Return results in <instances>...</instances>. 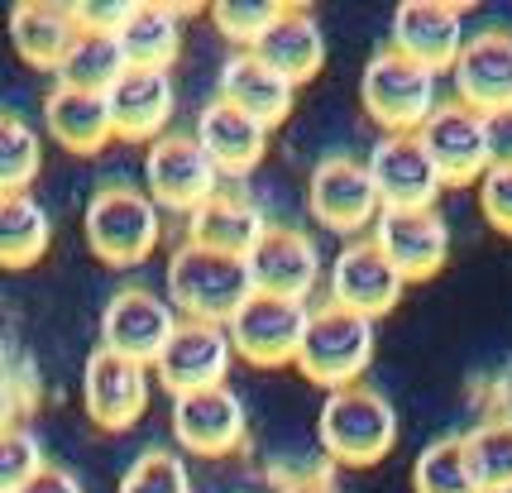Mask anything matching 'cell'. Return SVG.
I'll use <instances>...</instances> for the list:
<instances>
[{"instance_id":"3957f363","label":"cell","mask_w":512,"mask_h":493,"mask_svg":"<svg viewBox=\"0 0 512 493\" xmlns=\"http://www.w3.org/2000/svg\"><path fill=\"white\" fill-rule=\"evenodd\" d=\"M359 96L374 125H383V135H417L426 125V115L436 111V72L422 68L417 58L398 53L393 44H383L359 77Z\"/></svg>"},{"instance_id":"5bb4252c","label":"cell","mask_w":512,"mask_h":493,"mask_svg":"<svg viewBox=\"0 0 512 493\" xmlns=\"http://www.w3.org/2000/svg\"><path fill=\"white\" fill-rule=\"evenodd\" d=\"M422 149L431 163L441 168L446 187H469L484 182L489 173V135H484V115L469 111L465 101H446L426 115V125L417 130Z\"/></svg>"},{"instance_id":"6da1fadb","label":"cell","mask_w":512,"mask_h":493,"mask_svg":"<svg viewBox=\"0 0 512 493\" xmlns=\"http://www.w3.org/2000/svg\"><path fill=\"white\" fill-rule=\"evenodd\" d=\"M249 297H254V278H249V264L240 254H221V249L192 245V240H182L168 254V302L187 321L230 326V316Z\"/></svg>"},{"instance_id":"52a82bcc","label":"cell","mask_w":512,"mask_h":493,"mask_svg":"<svg viewBox=\"0 0 512 493\" xmlns=\"http://www.w3.org/2000/svg\"><path fill=\"white\" fill-rule=\"evenodd\" d=\"M307 206L326 230H340L350 240L359 230H374L383 211L374 178H369V163L350 154H326L316 163L312 178H307Z\"/></svg>"},{"instance_id":"e575fe53","label":"cell","mask_w":512,"mask_h":493,"mask_svg":"<svg viewBox=\"0 0 512 493\" xmlns=\"http://www.w3.org/2000/svg\"><path fill=\"white\" fill-rule=\"evenodd\" d=\"M44 465V446L29 426H0V493H20Z\"/></svg>"},{"instance_id":"7c38bea8","label":"cell","mask_w":512,"mask_h":493,"mask_svg":"<svg viewBox=\"0 0 512 493\" xmlns=\"http://www.w3.org/2000/svg\"><path fill=\"white\" fill-rule=\"evenodd\" d=\"M369 178H374V192H379L383 211H422V206H436L441 197V168L431 163V154L422 149L417 135H383L374 149H369Z\"/></svg>"},{"instance_id":"f546056e","label":"cell","mask_w":512,"mask_h":493,"mask_svg":"<svg viewBox=\"0 0 512 493\" xmlns=\"http://www.w3.org/2000/svg\"><path fill=\"white\" fill-rule=\"evenodd\" d=\"M412 489L417 493H484L474 460H469L465 436H441L417 455L412 465Z\"/></svg>"},{"instance_id":"9a60e30c","label":"cell","mask_w":512,"mask_h":493,"mask_svg":"<svg viewBox=\"0 0 512 493\" xmlns=\"http://www.w3.org/2000/svg\"><path fill=\"white\" fill-rule=\"evenodd\" d=\"M149 364H134L125 355H111V350H91L87 369H82V403H87V417L106 431H125L144 417L149 407Z\"/></svg>"},{"instance_id":"cb8c5ba5","label":"cell","mask_w":512,"mask_h":493,"mask_svg":"<svg viewBox=\"0 0 512 493\" xmlns=\"http://www.w3.org/2000/svg\"><path fill=\"white\" fill-rule=\"evenodd\" d=\"M182 20H187V5L134 0L125 24L115 29L125 63L130 68H173V58L182 48Z\"/></svg>"},{"instance_id":"8fae6325","label":"cell","mask_w":512,"mask_h":493,"mask_svg":"<svg viewBox=\"0 0 512 493\" xmlns=\"http://www.w3.org/2000/svg\"><path fill=\"white\" fill-rule=\"evenodd\" d=\"M402 288H407V278L388 264V254L374 245V235L345 240L340 254L331 259V302L369 316V321H379L383 312H393Z\"/></svg>"},{"instance_id":"4fadbf2b","label":"cell","mask_w":512,"mask_h":493,"mask_svg":"<svg viewBox=\"0 0 512 493\" xmlns=\"http://www.w3.org/2000/svg\"><path fill=\"white\" fill-rule=\"evenodd\" d=\"M173 436L182 450L192 455H230V450L245 446L249 436V417L245 403L230 383L216 388H197V393H178L173 398Z\"/></svg>"},{"instance_id":"ffe728a7","label":"cell","mask_w":512,"mask_h":493,"mask_svg":"<svg viewBox=\"0 0 512 493\" xmlns=\"http://www.w3.org/2000/svg\"><path fill=\"white\" fill-rule=\"evenodd\" d=\"M455 101L469 111L493 115L512 106V34L508 29H479L469 34L460 58H455Z\"/></svg>"},{"instance_id":"74e56055","label":"cell","mask_w":512,"mask_h":493,"mask_svg":"<svg viewBox=\"0 0 512 493\" xmlns=\"http://www.w3.org/2000/svg\"><path fill=\"white\" fill-rule=\"evenodd\" d=\"M20 493H82V479L72 470H63V465H44Z\"/></svg>"},{"instance_id":"2e32d148","label":"cell","mask_w":512,"mask_h":493,"mask_svg":"<svg viewBox=\"0 0 512 493\" xmlns=\"http://www.w3.org/2000/svg\"><path fill=\"white\" fill-rule=\"evenodd\" d=\"M369 235H374V245L388 254V264L407 283H422L431 273H441L450 259V225L436 206H422V211H379V221H374Z\"/></svg>"},{"instance_id":"603a6c76","label":"cell","mask_w":512,"mask_h":493,"mask_svg":"<svg viewBox=\"0 0 512 493\" xmlns=\"http://www.w3.org/2000/svg\"><path fill=\"white\" fill-rule=\"evenodd\" d=\"M254 53H259L273 72H283L292 87H302V82H312L316 72L326 68V34H321V24H316L312 10L283 5L278 20L264 29V39L254 44Z\"/></svg>"},{"instance_id":"d4e9b609","label":"cell","mask_w":512,"mask_h":493,"mask_svg":"<svg viewBox=\"0 0 512 493\" xmlns=\"http://www.w3.org/2000/svg\"><path fill=\"white\" fill-rule=\"evenodd\" d=\"M77 39V15L72 5H53V0H24L10 10V44L29 68L58 72L63 53Z\"/></svg>"},{"instance_id":"f1b7e54d","label":"cell","mask_w":512,"mask_h":493,"mask_svg":"<svg viewBox=\"0 0 512 493\" xmlns=\"http://www.w3.org/2000/svg\"><path fill=\"white\" fill-rule=\"evenodd\" d=\"M125 68H130V63H125V53H120V39H115V34L77 29V39H72V48L63 53V63H58L53 77H58V87L106 96V91L120 82V72Z\"/></svg>"},{"instance_id":"4316f807","label":"cell","mask_w":512,"mask_h":493,"mask_svg":"<svg viewBox=\"0 0 512 493\" xmlns=\"http://www.w3.org/2000/svg\"><path fill=\"white\" fill-rule=\"evenodd\" d=\"M268 230L264 211L240 197V192H216L211 202H201L192 216H187V240L206 249H221V254H240L245 259L249 249L259 245V235Z\"/></svg>"},{"instance_id":"44dd1931","label":"cell","mask_w":512,"mask_h":493,"mask_svg":"<svg viewBox=\"0 0 512 493\" xmlns=\"http://www.w3.org/2000/svg\"><path fill=\"white\" fill-rule=\"evenodd\" d=\"M197 144L206 149V158L221 168V178L230 173V178H240V173H249L259 158L268 154V125H259L254 115H245L240 106H230V101H211V106H201L197 115Z\"/></svg>"},{"instance_id":"7a4b0ae2","label":"cell","mask_w":512,"mask_h":493,"mask_svg":"<svg viewBox=\"0 0 512 493\" xmlns=\"http://www.w3.org/2000/svg\"><path fill=\"white\" fill-rule=\"evenodd\" d=\"M316 431H321L326 455L340 465H379L383 455L398 446V412L379 388L345 383V388L326 393Z\"/></svg>"},{"instance_id":"d6a6232c","label":"cell","mask_w":512,"mask_h":493,"mask_svg":"<svg viewBox=\"0 0 512 493\" xmlns=\"http://www.w3.org/2000/svg\"><path fill=\"white\" fill-rule=\"evenodd\" d=\"M278 10L283 5H273V0H216L211 5V24H216V34L230 39V44L240 48H254L264 39V29L278 20Z\"/></svg>"},{"instance_id":"f35d334b","label":"cell","mask_w":512,"mask_h":493,"mask_svg":"<svg viewBox=\"0 0 512 493\" xmlns=\"http://www.w3.org/2000/svg\"><path fill=\"white\" fill-rule=\"evenodd\" d=\"M278 493H340V489H335L326 474H307V479H292V484H283Z\"/></svg>"},{"instance_id":"e0dca14e","label":"cell","mask_w":512,"mask_h":493,"mask_svg":"<svg viewBox=\"0 0 512 493\" xmlns=\"http://www.w3.org/2000/svg\"><path fill=\"white\" fill-rule=\"evenodd\" d=\"M254 292L268 297H292V302H307L312 288L321 283V249L312 235L292 230V225H268L259 235V245L245 254Z\"/></svg>"},{"instance_id":"4dcf8cb0","label":"cell","mask_w":512,"mask_h":493,"mask_svg":"<svg viewBox=\"0 0 512 493\" xmlns=\"http://www.w3.org/2000/svg\"><path fill=\"white\" fill-rule=\"evenodd\" d=\"M39 163H44L39 130L15 111H0V192H29V182L39 178Z\"/></svg>"},{"instance_id":"9c48e42d","label":"cell","mask_w":512,"mask_h":493,"mask_svg":"<svg viewBox=\"0 0 512 493\" xmlns=\"http://www.w3.org/2000/svg\"><path fill=\"white\" fill-rule=\"evenodd\" d=\"M178 321L182 316L173 312L168 297H158L149 288H120L101 312V350L154 369V359L163 355V345L178 331Z\"/></svg>"},{"instance_id":"30bf717a","label":"cell","mask_w":512,"mask_h":493,"mask_svg":"<svg viewBox=\"0 0 512 493\" xmlns=\"http://www.w3.org/2000/svg\"><path fill=\"white\" fill-rule=\"evenodd\" d=\"M230 359H235V345H230L225 326H216V321H187L182 316L178 331L163 345V355L154 359V379L178 398V393H197V388L225 383Z\"/></svg>"},{"instance_id":"d6986e66","label":"cell","mask_w":512,"mask_h":493,"mask_svg":"<svg viewBox=\"0 0 512 493\" xmlns=\"http://www.w3.org/2000/svg\"><path fill=\"white\" fill-rule=\"evenodd\" d=\"M106 106H111L115 139L154 144V139L168 135V120H173V106H178L173 72L168 68H125L120 82L106 91Z\"/></svg>"},{"instance_id":"277c9868","label":"cell","mask_w":512,"mask_h":493,"mask_svg":"<svg viewBox=\"0 0 512 493\" xmlns=\"http://www.w3.org/2000/svg\"><path fill=\"white\" fill-rule=\"evenodd\" d=\"M374 321L369 316L350 312V307H312L307 316V336H302V350H297V369L312 383H321L326 393L331 388H345V383H359V374L369 369L374 359Z\"/></svg>"},{"instance_id":"7402d4cb","label":"cell","mask_w":512,"mask_h":493,"mask_svg":"<svg viewBox=\"0 0 512 493\" xmlns=\"http://www.w3.org/2000/svg\"><path fill=\"white\" fill-rule=\"evenodd\" d=\"M221 101L240 106L245 115H254L259 125H283L292 115V101H297V87H292L283 72H273L254 53V48H235L221 68Z\"/></svg>"},{"instance_id":"83f0119b","label":"cell","mask_w":512,"mask_h":493,"mask_svg":"<svg viewBox=\"0 0 512 493\" xmlns=\"http://www.w3.org/2000/svg\"><path fill=\"white\" fill-rule=\"evenodd\" d=\"M53 245V221L34 192H0V269H29Z\"/></svg>"},{"instance_id":"8992f818","label":"cell","mask_w":512,"mask_h":493,"mask_svg":"<svg viewBox=\"0 0 512 493\" xmlns=\"http://www.w3.org/2000/svg\"><path fill=\"white\" fill-rule=\"evenodd\" d=\"M144 192L154 197L158 211L192 216L201 202H211V197L221 192V168L206 158L197 135L168 130V135L154 139L149 154H144Z\"/></svg>"},{"instance_id":"836d02e7","label":"cell","mask_w":512,"mask_h":493,"mask_svg":"<svg viewBox=\"0 0 512 493\" xmlns=\"http://www.w3.org/2000/svg\"><path fill=\"white\" fill-rule=\"evenodd\" d=\"M120 493H192V474L173 450H144L125 470Z\"/></svg>"},{"instance_id":"8d00e7d4","label":"cell","mask_w":512,"mask_h":493,"mask_svg":"<svg viewBox=\"0 0 512 493\" xmlns=\"http://www.w3.org/2000/svg\"><path fill=\"white\" fill-rule=\"evenodd\" d=\"M484 135H489V168H512V106L484 115Z\"/></svg>"},{"instance_id":"484cf974","label":"cell","mask_w":512,"mask_h":493,"mask_svg":"<svg viewBox=\"0 0 512 493\" xmlns=\"http://www.w3.org/2000/svg\"><path fill=\"white\" fill-rule=\"evenodd\" d=\"M44 125L67 154H101L115 139L111 106H106V96H96V91L53 87L44 101Z\"/></svg>"},{"instance_id":"ba28073f","label":"cell","mask_w":512,"mask_h":493,"mask_svg":"<svg viewBox=\"0 0 512 493\" xmlns=\"http://www.w3.org/2000/svg\"><path fill=\"white\" fill-rule=\"evenodd\" d=\"M307 302H292V297H268L254 292L240 312L230 316V345L235 355L259 364V369H278V364H297L302 336H307Z\"/></svg>"},{"instance_id":"d590c367","label":"cell","mask_w":512,"mask_h":493,"mask_svg":"<svg viewBox=\"0 0 512 493\" xmlns=\"http://www.w3.org/2000/svg\"><path fill=\"white\" fill-rule=\"evenodd\" d=\"M479 206L489 225H498L503 235H512V168H489L479 182Z\"/></svg>"},{"instance_id":"5b68a950","label":"cell","mask_w":512,"mask_h":493,"mask_svg":"<svg viewBox=\"0 0 512 493\" xmlns=\"http://www.w3.org/2000/svg\"><path fill=\"white\" fill-rule=\"evenodd\" d=\"M158 206L149 192L139 187H101L87 206V245L96 249V259H106L115 269H134L144 264L158 245Z\"/></svg>"},{"instance_id":"1f68e13d","label":"cell","mask_w":512,"mask_h":493,"mask_svg":"<svg viewBox=\"0 0 512 493\" xmlns=\"http://www.w3.org/2000/svg\"><path fill=\"white\" fill-rule=\"evenodd\" d=\"M469 460L484 493H512V417H493L465 431Z\"/></svg>"},{"instance_id":"ac0fdd59","label":"cell","mask_w":512,"mask_h":493,"mask_svg":"<svg viewBox=\"0 0 512 493\" xmlns=\"http://www.w3.org/2000/svg\"><path fill=\"white\" fill-rule=\"evenodd\" d=\"M465 5H450V0H402L393 10V39L388 44L417 58L422 68L441 72L455 68L460 48H465Z\"/></svg>"}]
</instances>
